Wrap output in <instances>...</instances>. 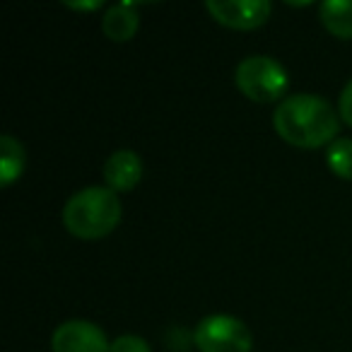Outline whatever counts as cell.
<instances>
[{"instance_id": "cell-1", "label": "cell", "mask_w": 352, "mask_h": 352, "mask_svg": "<svg viewBox=\"0 0 352 352\" xmlns=\"http://www.w3.org/2000/svg\"><path fill=\"white\" fill-rule=\"evenodd\" d=\"M340 113L318 94H292L273 113V126L285 142L304 150H316L338 140Z\"/></svg>"}, {"instance_id": "cell-2", "label": "cell", "mask_w": 352, "mask_h": 352, "mask_svg": "<svg viewBox=\"0 0 352 352\" xmlns=\"http://www.w3.org/2000/svg\"><path fill=\"white\" fill-rule=\"evenodd\" d=\"M121 201L109 186H87L70 196L63 208V225L78 239H102L121 222Z\"/></svg>"}, {"instance_id": "cell-3", "label": "cell", "mask_w": 352, "mask_h": 352, "mask_svg": "<svg viewBox=\"0 0 352 352\" xmlns=\"http://www.w3.org/2000/svg\"><path fill=\"white\" fill-rule=\"evenodd\" d=\"M236 87L251 102L268 104L287 92L289 75L283 63L270 56H249L236 65Z\"/></svg>"}, {"instance_id": "cell-4", "label": "cell", "mask_w": 352, "mask_h": 352, "mask_svg": "<svg viewBox=\"0 0 352 352\" xmlns=\"http://www.w3.org/2000/svg\"><path fill=\"white\" fill-rule=\"evenodd\" d=\"M193 342L201 352H251L254 336L239 318L212 314L196 326Z\"/></svg>"}, {"instance_id": "cell-5", "label": "cell", "mask_w": 352, "mask_h": 352, "mask_svg": "<svg viewBox=\"0 0 352 352\" xmlns=\"http://www.w3.org/2000/svg\"><path fill=\"white\" fill-rule=\"evenodd\" d=\"M206 10L222 27L249 32L258 30V27H263L268 22L273 6L268 0H208Z\"/></svg>"}, {"instance_id": "cell-6", "label": "cell", "mask_w": 352, "mask_h": 352, "mask_svg": "<svg viewBox=\"0 0 352 352\" xmlns=\"http://www.w3.org/2000/svg\"><path fill=\"white\" fill-rule=\"evenodd\" d=\"M111 342L107 340L104 331L92 321H65L56 328L51 338L54 352H109Z\"/></svg>"}, {"instance_id": "cell-7", "label": "cell", "mask_w": 352, "mask_h": 352, "mask_svg": "<svg viewBox=\"0 0 352 352\" xmlns=\"http://www.w3.org/2000/svg\"><path fill=\"white\" fill-rule=\"evenodd\" d=\"M142 162L133 150H116L104 164V182L113 193H126L140 184Z\"/></svg>"}, {"instance_id": "cell-8", "label": "cell", "mask_w": 352, "mask_h": 352, "mask_svg": "<svg viewBox=\"0 0 352 352\" xmlns=\"http://www.w3.org/2000/svg\"><path fill=\"white\" fill-rule=\"evenodd\" d=\"M138 12L133 3H118V6H111L107 10L102 20V30L104 34L111 41H131L138 32Z\"/></svg>"}, {"instance_id": "cell-9", "label": "cell", "mask_w": 352, "mask_h": 352, "mask_svg": "<svg viewBox=\"0 0 352 352\" xmlns=\"http://www.w3.org/2000/svg\"><path fill=\"white\" fill-rule=\"evenodd\" d=\"M321 25L338 39H352V0H323L318 6Z\"/></svg>"}, {"instance_id": "cell-10", "label": "cell", "mask_w": 352, "mask_h": 352, "mask_svg": "<svg viewBox=\"0 0 352 352\" xmlns=\"http://www.w3.org/2000/svg\"><path fill=\"white\" fill-rule=\"evenodd\" d=\"M25 147L12 135H0V186L8 188L25 171Z\"/></svg>"}, {"instance_id": "cell-11", "label": "cell", "mask_w": 352, "mask_h": 352, "mask_svg": "<svg viewBox=\"0 0 352 352\" xmlns=\"http://www.w3.org/2000/svg\"><path fill=\"white\" fill-rule=\"evenodd\" d=\"M326 162L331 171L340 179L352 182V140L350 138H338L328 145Z\"/></svg>"}, {"instance_id": "cell-12", "label": "cell", "mask_w": 352, "mask_h": 352, "mask_svg": "<svg viewBox=\"0 0 352 352\" xmlns=\"http://www.w3.org/2000/svg\"><path fill=\"white\" fill-rule=\"evenodd\" d=\"M109 352H152V347L140 336H121L111 342Z\"/></svg>"}, {"instance_id": "cell-13", "label": "cell", "mask_w": 352, "mask_h": 352, "mask_svg": "<svg viewBox=\"0 0 352 352\" xmlns=\"http://www.w3.org/2000/svg\"><path fill=\"white\" fill-rule=\"evenodd\" d=\"M338 111H340V118L352 126V80L342 87L340 92V102H338Z\"/></svg>"}, {"instance_id": "cell-14", "label": "cell", "mask_w": 352, "mask_h": 352, "mask_svg": "<svg viewBox=\"0 0 352 352\" xmlns=\"http://www.w3.org/2000/svg\"><path fill=\"white\" fill-rule=\"evenodd\" d=\"M73 10H99L102 8V0H92V3H65Z\"/></svg>"}]
</instances>
